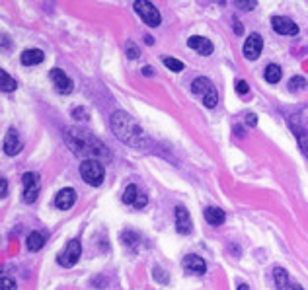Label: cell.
I'll use <instances>...</instances> for the list:
<instances>
[{
	"mask_svg": "<svg viewBox=\"0 0 308 290\" xmlns=\"http://www.w3.org/2000/svg\"><path fill=\"white\" fill-rule=\"evenodd\" d=\"M111 123V130L123 140L127 146H133V148H139V150H145L149 146V136L147 132L141 129V125L129 117L125 111H115L109 119Z\"/></svg>",
	"mask_w": 308,
	"mask_h": 290,
	"instance_id": "1",
	"label": "cell"
},
{
	"mask_svg": "<svg viewBox=\"0 0 308 290\" xmlns=\"http://www.w3.org/2000/svg\"><path fill=\"white\" fill-rule=\"evenodd\" d=\"M66 144L74 150V152H78V154H92V156H98L100 152L105 156V158H109V150L98 140V138H94L92 134H88V132H80V130H66Z\"/></svg>",
	"mask_w": 308,
	"mask_h": 290,
	"instance_id": "2",
	"label": "cell"
},
{
	"mask_svg": "<svg viewBox=\"0 0 308 290\" xmlns=\"http://www.w3.org/2000/svg\"><path fill=\"white\" fill-rule=\"evenodd\" d=\"M80 177L92 187H100L105 179V169L98 160H84L80 164Z\"/></svg>",
	"mask_w": 308,
	"mask_h": 290,
	"instance_id": "3",
	"label": "cell"
},
{
	"mask_svg": "<svg viewBox=\"0 0 308 290\" xmlns=\"http://www.w3.org/2000/svg\"><path fill=\"white\" fill-rule=\"evenodd\" d=\"M135 12L141 16V20L147 26H151V28H158L160 26V12L156 10V6L153 2H149V0L135 2Z\"/></svg>",
	"mask_w": 308,
	"mask_h": 290,
	"instance_id": "4",
	"label": "cell"
},
{
	"mask_svg": "<svg viewBox=\"0 0 308 290\" xmlns=\"http://www.w3.org/2000/svg\"><path fill=\"white\" fill-rule=\"evenodd\" d=\"M80 253H82L80 240H70V242L66 244L64 251L57 257V261H59V265H62V267H72V265L80 259Z\"/></svg>",
	"mask_w": 308,
	"mask_h": 290,
	"instance_id": "5",
	"label": "cell"
},
{
	"mask_svg": "<svg viewBox=\"0 0 308 290\" xmlns=\"http://www.w3.org/2000/svg\"><path fill=\"white\" fill-rule=\"evenodd\" d=\"M22 179H24V201L31 205L39 197V175L33 171H28V173H24Z\"/></svg>",
	"mask_w": 308,
	"mask_h": 290,
	"instance_id": "6",
	"label": "cell"
},
{
	"mask_svg": "<svg viewBox=\"0 0 308 290\" xmlns=\"http://www.w3.org/2000/svg\"><path fill=\"white\" fill-rule=\"evenodd\" d=\"M49 78H51V82H53V86L57 88L59 94H70L72 88H74L72 80L62 72L61 68H53V70L49 72Z\"/></svg>",
	"mask_w": 308,
	"mask_h": 290,
	"instance_id": "7",
	"label": "cell"
},
{
	"mask_svg": "<svg viewBox=\"0 0 308 290\" xmlns=\"http://www.w3.org/2000/svg\"><path fill=\"white\" fill-rule=\"evenodd\" d=\"M261 49H263V39L259 33H252L244 43V57L248 61H256L259 55H261Z\"/></svg>",
	"mask_w": 308,
	"mask_h": 290,
	"instance_id": "8",
	"label": "cell"
},
{
	"mask_svg": "<svg viewBox=\"0 0 308 290\" xmlns=\"http://www.w3.org/2000/svg\"><path fill=\"white\" fill-rule=\"evenodd\" d=\"M182 265H184L185 271L191 273V275H205V273H207V263H205V259L195 255V253L185 255L184 261H182Z\"/></svg>",
	"mask_w": 308,
	"mask_h": 290,
	"instance_id": "9",
	"label": "cell"
},
{
	"mask_svg": "<svg viewBox=\"0 0 308 290\" xmlns=\"http://www.w3.org/2000/svg\"><path fill=\"white\" fill-rule=\"evenodd\" d=\"M271 26H273V30L279 35H297L299 33V26L293 20L285 18V16H273L271 18Z\"/></svg>",
	"mask_w": 308,
	"mask_h": 290,
	"instance_id": "10",
	"label": "cell"
},
{
	"mask_svg": "<svg viewBox=\"0 0 308 290\" xmlns=\"http://www.w3.org/2000/svg\"><path fill=\"white\" fill-rule=\"evenodd\" d=\"M176 230H178V234H182V236L191 234V230H193L191 216H189V212H187V208H185L184 205H178V207H176Z\"/></svg>",
	"mask_w": 308,
	"mask_h": 290,
	"instance_id": "11",
	"label": "cell"
},
{
	"mask_svg": "<svg viewBox=\"0 0 308 290\" xmlns=\"http://www.w3.org/2000/svg\"><path fill=\"white\" fill-rule=\"evenodd\" d=\"M187 47L189 49H193L195 53H199V55H203V57H209L211 53H213V43L207 39V37H199V35H193V37H189L187 39Z\"/></svg>",
	"mask_w": 308,
	"mask_h": 290,
	"instance_id": "12",
	"label": "cell"
},
{
	"mask_svg": "<svg viewBox=\"0 0 308 290\" xmlns=\"http://www.w3.org/2000/svg\"><path fill=\"white\" fill-rule=\"evenodd\" d=\"M22 150V138L16 129H8L6 136H4V152L6 156H16Z\"/></svg>",
	"mask_w": 308,
	"mask_h": 290,
	"instance_id": "13",
	"label": "cell"
},
{
	"mask_svg": "<svg viewBox=\"0 0 308 290\" xmlns=\"http://www.w3.org/2000/svg\"><path fill=\"white\" fill-rule=\"evenodd\" d=\"M74 203H76V191L70 189V187L61 189V191L57 193V197H55V207H57L59 210H68Z\"/></svg>",
	"mask_w": 308,
	"mask_h": 290,
	"instance_id": "14",
	"label": "cell"
},
{
	"mask_svg": "<svg viewBox=\"0 0 308 290\" xmlns=\"http://www.w3.org/2000/svg\"><path fill=\"white\" fill-rule=\"evenodd\" d=\"M43 59H45V55H43V51H39V49H26V51L22 53V57H20V61H22V65L24 66L41 65Z\"/></svg>",
	"mask_w": 308,
	"mask_h": 290,
	"instance_id": "15",
	"label": "cell"
},
{
	"mask_svg": "<svg viewBox=\"0 0 308 290\" xmlns=\"http://www.w3.org/2000/svg\"><path fill=\"white\" fill-rule=\"evenodd\" d=\"M213 88H215V86H213V82H211L209 78H205V76H199V78L191 84V92H193V94H197V96H203V97L207 96Z\"/></svg>",
	"mask_w": 308,
	"mask_h": 290,
	"instance_id": "16",
	"label": "cell"
},
{
	"mask_svg": "<svg viewBox=\"0 0 308 290\" xmlns=\"http://www.w3.org/2000/svg\"><path fill=\"white\" fill-rule=\"evenodd\" d=\"M205 220L211 226H220V224H224L226 214H224V210L218 208V207H209V208L205 210Z\"/></svg>",
	"mask_w": 308,
	"mask_h": 290,
	"instance_id": "17",
	"label": "cell"
},
{
	"mask_svg": "<svg viewBox=\"0 0 308 290\" xmlns=\"http://www.w3.org/2000/svg\"><path fill=\"white\" fill-rule=\"evenodd\" d=\"M43 244H45V234L43 232H31L28 236V240H26V246H28L30 251H39L43 248Z\"/></svg>",
	"mask_w": 308,
	"mask_h": 290,
	"instance_id": "18",
	"label": "cell"
},
{
	"mask_svg": "<svg viewBox=\"0 0 308 290\" xmlns=\"http://www.w3.org/2000/svg\"><path fill=\"white\" fill-rule=\"evenodd\" d=\"M16 88H18L16 80H14L10 74H6V70H0V90H2L4 94H10V92H14Z\"/></svg>",
	"mask_w": 308,
	"mask_h": 290,
	"instance_id": "19",
	"label": "cell"
},
{
	"mask_svg": "<svg viewBox=\"0 0 308 290\" xmlns=\"http://www.w3.org/2000/svg\"><path fill=\"white\" fill-rule=\"evenodd\" d=\"M263 76H265V80H267L269 84H277L279 80H281V76H283V72H281V66L267 65V66H265V72H263Z\"/></svg>",
	"mask_w": 308,
	"mask_h": 290,
	"instance_id": "20",
	"label": "cell"
},
{
	"mask_svg": "<svg viewBox=\"0 0 308 290\" xmlns=\"http://www.w3.org/2000/svg\"><path fill=\"white\" fill-rule=\"evenodd\" d=\"M273 277H275V287H277V290L287 289V285H289V273H287L285 269L275 267V269H273Z\"/></svg>",
	"mask_w": 308,
	"mask_h": 290,
	"instance_id": "21",
	"label": "cell"
},
{
	"mask_svg": "<svg viewBox=\"0 0 308 290\" xmlns=\"http://www.w3.org/2000/svg\"><path fill=\"white\" fill-rule=\"evenodd\" d=\"M121 242H123V246L131 248V249H135L137 244H139V234H137V232H129V230H125V232H121Z\"/></svg>",
	"mask_w": 308,
	"mask_h": 290,
	"instance_id": "22",
	"label": "cell"
},
{
	"mask_svg": "<svg viewBox=\"0 0 308 290\" xmlns=\"http://www.w3.org/2000/svg\"><path fill=\"white\" fill-rule=\"evenodd\" d=\"M139 193H141V191H139L137 185H133V183L127 185V187H125V193H123V203L125 205H135V201H137Z\"/></svg>",
	"mask_w": 308,
	"mask_h": 290,
	"instance_id": "23",
	"label": "cell"
},
{
	"mask_svg": "<svg viewBox=\"0 0 308 290\" xmlns=\"http://www.w3.org/2000/svg\"><path fill=\"white\" fill-rule=\"evenodd\" d=\"M162 63H164L166 68H170L172 72H182V70H184V63L178 61V59H174V57H164Z\"/></svg>",
	"mask_w": 308,
	"mask_h": 290,
	"instance_id": "24",
	"label": "cell"
},
{
	"mask_svg": "<svg viewBox=\"0 0 308 290\" xmlns=\"http://www.w3.org/2000/svg\"><path fill=\"white\" fill-rule=\"evenodd\" d=\"M305 88H307V78H303V76H293V78L289 80V90H291V92L305 90Z\"/></svg>",
	"mask_w": 308,
	"mask_h": 290,
	"instance_id": "25",
	"label": "cell"
},
{
	"mask_svg": "<svg viewBox=\"0 0 308 290\" xmlns=\"http://www.w3.org/2000/svg\"><path fill=\"white\" fill-rule=\"evenodd\" d=\"M203 103H205V107H209V109H213L216 103H218V94H216V90L213 88L207 96L203 97Z\"/></svg>",
	"mask_w": 308,
	"mask_h": 290,
	"instance_id": "26",
	"label": "cell"
},
{
	"mask_svg": "<svg viewBox=\"0 0 308 290\" xmlns=\"http://www.w3.org/2000/svg\"><path fill=\"white\" fill-rule=\"evenodd\" d=\"M16 281L12 279V277H6V275H2V279H0V290H16Z\"/></svg>",
	"mask_w": 308,
	"mask_h": 290,
	"instance_id": "27",
	"label": "cell"
},
{
	"mask_svg": "<svg viewBox=\"0 0 308 290\" xmlns=\"http://www.w3.org/2000/svg\"><path fill=\"white\" fill-rule=\"evenodd\" d=\"M293 129H295V132L299 134V138H301L299 142H301V146H303V150L307 152V156H308V134H307V132H305V130H301V129H299V127H295V125H293Z\"/></svg>",
	"mask_w": 308,
	"mask_h": 290,
	"instance_id": "28",
	"label": "cell"
},
{
	"mask_svg": "<svg viewBox=\"0 0 308 290\" xmlns=\"http://www.w3.org/2000/svg\"><path fill=\"white\" fill-rule=\"evenodd\" d=\"M125 55H127L129 59H139V55H141V49H139V47H137L135 43H127Z\"/></svg>",
	"mask_w": 308,
	"mask_h": 290,
	"instance_id": "29",
	"label": "cell"
},
{
	"mask_svg": "<svg viewBox=\"0 0 308 290\" xmlns=\"http://www.w3.org/2000/svg\"><path fill=\"white\" fill-rule=\"evenodd\" d=\"M154 279H156V283H160V285H166L168 283V273L166 271H162L160 267H154Z\"/></svg>",
	"mask_w": 308,
	"mask_h": 290,
	"instance_id": "30",
	"label": "cell"
},
{
	"mask_svg": "<svg viewBox=\"0 0 308 290\" xmlns=\"http://www.w3.org/2000/svg\"><path fill=\"white\" fill-rule=\"evenodd\" d=\"M147 205H149V197L145 193H139V197H137V201H135L133 207H135V208H145Z\"/></svg>",
	"mask_w": 308,
	"mask_h": 290,
	"instance_id": "31",
	"label": "cell"
},
{
	"mask_svg": "<svg viewBox=\"0 0 308 290\" xmlns=\"http://www.w3.org/2000/svg\"><path fill=\"white\" fill-rule=\"evenodd\" d=\"M72 117H74V119H78V121H84V119H88V113L84 111V107H74Z\"/></svg>",
	"mask_w": 308,
	"mask_h": 290,
	"instance_id": "32",
	"label": "cell"
},
{
	"mask_svg": "<svg viewBox=\"0 0 308 290\" xmlns=\"http://www.w3.org/2000/svg\"><path fill=\"white\" fill-rule=\"evenodd\" d=\"M234 88H236V92H238V94H242V96H246L248 92H250V88H248V84L244 82V80H236Z\"/></svg>",
	"mask_w": 308,
	"mask_h": 290,
	"instance_id": "33",
	"label": "cell"
},
{
	"mask_svg": "<svg viewBox=\"0 0 308 290\" xmlns=\"http://www.w3.org/2000/svg\"><path fill=\"white\" fill-rule=\"evenodd\" d=\"M236 6H238L240 10H254V8L257 6V2H242V0H240V2H236Z\"/></svg>",
	"mask_w": 308,
	"mask_h": 290,
	"instance_id": "34",
	"label": "cell"
},
{
	"mask_svg": "<svg viewBox=\"0 0 308 290\" xmlns=\"http://www.w3.org/2000/svg\"><path fill=\"white\" fill-rule=\"evenodd\" d=\"M246 125L248 127H256V125H257V115H256V113H248L246 115Z\"/></svg>",
	"mask_w": 308,
	"mask_h": 290,
	"instance_id": "35",
	"label": "cell"
},
{
	"mask_svg": "<svg viewBox=\"0 0 308 290\" xmlns=\"http://www.w3.org/2000/svg\"><path fill=\"white\" fill-rule=\"evenodd\" d=\"M107 279L105 277H94V283H92V287H105L107 283H105Z\"/></svg>",
	"mask_w": 308,
	"mask_h": 290,
	"instance_id": "36",
	"label": "cell"
},
{
	"mask_svg": "<svg viewBox=\"0 0 308 290\" xmlns=\"http://www.w3.org/2000/svg\"><path fill=\"white\" fill-rule=\"evenodd\" d=\"M0 187H2V193H0V197H2V199H6V195H8V183H6V179H4V177L0 179Z\"/></svg>",
	"mask_w": 308,
	"mask_h": 290,
	"instance_id": "37",
	"label": "cell"
},
{
	"mask_svg": "<svg viewBox=\"0 0 308 290\" xmlns=\"http://www.w3.org/2000/svg\"><path fill=\"white\" fill-rule=\"evenodd\" d=\"M234 33H236V35H242V33H244V28H242V24H240V22H238L236 18H234Z\"/></svg>",
	"mask_w": 308,
	"mask_h": 290,
	"instance_id": "38",
	"label": "cell"
},
{
	"mask_svg": "<svg viewBox=\"0 0 308 290\" xmlns=\"http://www.w3.org/2000/svg\"><path fill=\"white\" fill-rule=\"evenodd\" d=\"M143 74H145V76H153L154 68L153 66H145V68H143Z\"/></svg>",
	"mask_w": 308,
	"mask_h": 290,
	"instance_id": "39",
	"label": "cell"
},
{
	"mask_svg": "<svg viewBox=\"0 0 308 290\" xmlns=\"http://www.w3.org/2000/svg\"><path fill=\"white\" fill-rule=\"evenodd\" d=\"M236 290H250L248 289V285H244V283H240V285H238V289Z\"/></svg>",
	"mask_w": 308,
	"mask_h": 290,
	"instance_id": "40",
	"label": "cell"
},
{
	"mask_svg": "<svg viewBox=\"0 0 308 290\" xmlns=\"http://www.w3.org/2000/svg\"><path fill=\"white\" fill-rule=\"evenodd\" d=\"M145 41L151 45V43H153V37H151V35H145Z\"/></svg>",
	"mask_w": 308,
	"mask_h": 290,
	"instance_id": "41",
	"label": "cell"
},
{
	"mask_svg": "<svg viewBox=\"0 0 308 290\" xmlns=\"http://www.w3.org/2000/svg\"><path fill=\"white\" fill-rule=\"evenodd\" d=\"M293 290H305V289H301V287H295Z\"/></svg>",
	"mask_w": 308,
	"mask_h": 290,
	"instance_id": "42",
	"label": "cell"
}]
</instances>
